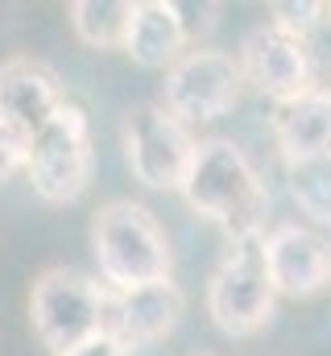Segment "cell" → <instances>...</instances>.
<instances>
[{
  "label": "cell",
  "mask_w": 331,
  "mask_h": 356,
  "mask_svg": "<svg viewBox=\"0 0 331 356\" xmlns=\"http://www.w3.org/2000/svg\"><path fill=\"white\" fill-rule=\"evenodd\" d=\"M182 199L195 216L220 224L232 236V245L261 241L269 191H265L261 175L252 170V162L232 141H224V137L199 141L191 175L182 182Z\"/></svg>",
  "instance_id": "1"
},
{
  "label": "cell",
  "mask_w": 331,
  "mask_h": 356,
  "mask_svg": "<svg viewBox=\"0 0 331 356\" xmlns=\"http://www.w3.org/2000/svg\"><path fill=\"white\" fill-rule=\"evenodd\" d=\"M91 253L108 290H141L166 282L174 269V253L162 224L150 207L133 199H112L91 220Z\"/></svg>",
  "instance_id": "2"
},
{
  "label": "cell",
  "mask_w": 331,
  "mask_h": 356,
  "mask_svg": "<svg viewBox=\"0 0 331 356\" xmlns=\"http://www.w3.org/2000/svg\"><path fill=\"white\" fill-rule=\"evenodd\" d=\"M108 286L75 269H42L29 290V323L54 356H71L87 340L104 336Z\"/></svg>",
  "instance_id": "3"
},
{
  "label": "cell",
  "mask_w": 331,
  "mask_h": 356,
  "mask_svg": "<svg viewBox=\"0 0 331 356\" xmlns=\"http://www.w3.org/2000/svg\"><path fill=\"white\" fill-rule=\"evenodd\" d=\"M261 241H241L207 282V315L224 336H257L273 319L277 290L269 282Z\"/></svg>",
  "instance_id": "4"
},
{
  "label": "cell",
  "mask_w": 331,
  "mask_h": 356,
  "mask_svg": "<svg viewBox=\"0 0 331 356\" xmlns=\"http://www.w3.org/2000/svg\"><path fill=\"white\" fill-rule=\"evenodd\" d=\"M199 141L162 104H133L124 112V162L150 191H182Z\"/></svg>",
  "instance_id": "5"
},
{
  "label": "cell",
  "mask_w": 331,
  "mask_h": 356,
  "mask_svg": "<svg viewBox=\"0 0 331 356\" xmlns=\"http://www.w3.org/2000/svg\"><path fill=\"white\" fill-rule=\"evenodd\" d=\"M29 186L38 199L63 207L75 203L91 182V133L79 104H63L58 116L29 141Z\"/></svg>",
  "instance_id": "6"
},
{
  "label": "cell",
  "mask_w": 331,
  "mask_h": 356,
  "mask_svg": "<svg viewBox=\"0 0 331 356\" xmlns=\"http://www.w3.org/2000/svg\"><path fill=\"white\" fill-rule=\"evenodd\" d=\"M241 88H245V75H241V63H236L228 50L195 46V50H186V54L166 71L162 108L174 120H182V124L191 129V124L216 120V116H224L228 108H236Z\"/></svg>",
  "instance_id": "7"
},
{
  "label": "cell",
  "mask_w": 331,
  "mask_h": 356,
  "mask_svg": "<svg viewBox=\"0 0 331 356\" xmlns=\"http://www.w3.org/2000/svg\"><path fill=\"white\" fill-rule=\"evenodd\" d=\"M236 63H241V75H245L248 88L269 95L273 104H286V99L315 91V63H311L307 42L277 29L273 21L248 29Z\"/></svg>",
  "instance_id": "8"
},
{
  "label": "cell",
  "mask_w": 331,
  "mask_h": 356,
  "mask_svg": "<svg viewBox=\"0 0 331 356\" xmlns=\"http://www.w3.org/2000/svg\"><path fill=\"white\" fill-rule=\"evenodd\" d=\"M58 75L42 58H8L0 63V124H8L17 137L33 141L63 108Z\"/></svg>",
  "instance_id": "9"
},
{
  "label": "cell",
  "mask_w": 331,
  "mask_h": 356,
  "mask_svg": "<svg viewBox=\"0 0 331 356\" xmlns=\"http://www.w3.org/2000/svg\"><path fill=\"white\" fill-rule=\"evenodd\" d=\"M261 245H265L269 282L282 298H311L331 282V245L319 232L282 224Z\"/></svg>",
  "instance_id": "10"
},
{
  "label": "cell",
  "mask_w": 331,
  "mask_h": 356,
  "mask_svg": "<svg viewBox=\"0 0 331 356\" xmlns=\"http://www.w3.org/2000/svg\"><path fill=\"white\" fill-rule=\"evenodd\" d=\"M182 290L166 277L141 290H108V315H104V332L116 336L124 348H141L170 336L182 319Z\"/></svg>",
  "instance_id": "11"
},
{
  "label": "cell",
  "mask_w": 331,
  "mask_h": 356,
  "mask_svg": "<svg viewBox=\"0 0 331 356\" xmlns=\"http://www.w3.org/2000/svg\"><path fill=\"white\" fill-rule=\"evenodd\" d=\"M191 46V29L178 4L170 0H133V21L124 33V54L145 71H170Z\"/></svg>",
  "instance_id": "12"
},
{
  "label": "cell",
  "mask_w": 331,
  "mask_h": 356,
  "mask_svg": "<svg viewBox=\"0 0 331 356\" xmlns=\"http://www.w3.org/2000/svg\"><path fill=\"white\" fill-rule=\"evenodd\" d=\"M273 141L286 166H302L331 154V91L315 88L273 108Z\"/></svg>",
  "instance_id": "13"
},
{
  "label": "cell",
  "mask_w": 331,
  "mask_h": 356,
  "mask_svg": "<svg viewBox=\"0 0 331 356\" xmlns=\"http://www.w3.org/2000/svg\"><path fill=\"white\" fill-rule=\"evenodd\" d=\"M129 21H133V0H75L71 4V29L91 50L124 46Z\"/></svg>",
  "instance_id": "14"
},
{
  "label": "cell",
  "mask_w": 331,
  "mask_h": 356,
  "mask_svg": "<svg viewBox=\"0 0 331 356\" xmlns=\"http://www.w3.org/2000/svg\"><path fill=\"white\" fill-rule=\"evenodd\" d=\"M286 170H290V195L298 211H307L315 224L331 228V154L302 162V166H286Z\"/></svg>",
  "instance_id": "15"
},
{
  "label": "cell",
  "mask_w": 331,
  "mask_h": 356,
  "mask_svg": "<svg viewBox=\"0 0 331 356\" xmlns=\"http://www.w3.org/2000/svg\"><path fill=\"white\" fill-rule=\"evenodd\" d=\"M269 13H273L277 29H286V33H294L302 42L328 21V4H319V0H273Z\"/></svg>",
  "instance_id": "16"
},
{
  "label": "cell",
  "mask_w": 331,
  "mask_h": 356,
  "mask_svg": "<svg viewBox=\"0 0 331 356\" xmlns=\"http://www.w3.org/2000/svg\"><path fill=\"white\" fill-rule=\"evenodd\" d=\"M29 166V141L17 137L8 124H0V182H8L13 175H21Z\"/></svg>",
  "instance_id": "17"
},
{
  "label": "cell",
  "mask_w": 331,
  "mask_h": 356,
  "mask_svg": "<svg viewBox=\"0 0 331 356\" xmlns=\"http://www.w3.org/2000/svg\"><path fill=\"white\" fill-rule=\"evenodd\" d=\"M71 356H133V353H129V348H124V344H120L116 336H108V332H104V336L87 340L83 348H75Z\"/></svg>",
  "instance_id": "18"
},
{
  "label": "cell",
  "mask_w": 331,
  "mask_h": 356,
  "mask_svg": "<svg viewBox=\"0 0 331 356\" xmlns=\"http://www.w3.org/2000/svg\"><path fill=\"white\" fill-rule=\"evenodd\" d=\"M203 356H207V353H203Z\"/></svg>",
  "instance_id": "19"
}]
</instances>
